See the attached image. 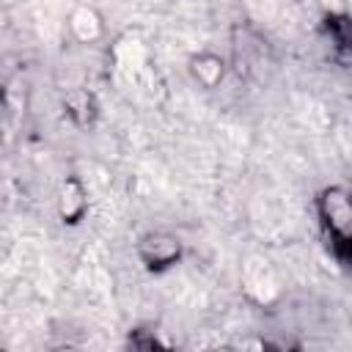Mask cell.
<instances>
[{"label":"cell","instance_id":"cell-2","mask_svg":"<svg viewBox=\"0 0 352 352\" xmlns=\"http://www.w3.org/2000/svg\"><path fill=\"white\" fill-rule=\"evenodd\" d=\"M135 253H138V261H140L148 272L162 275V272L173 270V267L182 261L184 245H182V239H179L176 234L157 228V231H146V234L138 239Z\"/></svg>","mask_w":352,"mask_h":352},{"label":"cell","instance_id":"cell-1","mask_svg":"<svg viewBox=\"0 0 352 352\" xmlns=\"http://www.w3.org/2000/svg\"><path fill=\"white\" fill-rule=\"evenodd\" d=\"M316 214H319V226H322L330 253L336 256L338 264H346L349 261V226H352L349 192L338 184L324 187L316 198Z\"/></svg>","mask_w":352,"mask_h":352},{"label":"cell","instance_id":"cell-5","mask_svg":"<svg viewBox=\"0 0 352 352\" xmlns=\"http://www.w3.org/2000/svg\"><path fill=\"white\" fill-rule=\"evenodd\" d=\"M226 69H228L226 58L217 55V52H212V50H201V52L190 55V60H187L190 77H192L204 91H214V88L226 80Z\"/></svg>","mask_w":352,"mask_h":352},{"label":"cell","instance_id":"cell-4","mask_svg":"<svg viewBox=\"0 0 352 352\" xmlns=\"http://www.w3.org/2000/svg\"><path fill=\"white\" fill-rule=\"evenodd\" d=\"M66 25H69V33H72V38L77 44H96V41L104 38V30H107L104 28V16L94 6H85V3L72 8Z\"/></svg>","mask_w":352,"mask_h":352},{"label":"cell","instance_id":"cell-6","mask_svg":"<svg viewBox=\"0 0 352 352\" xmlns=\"http://www.w3.org/2000/svg\"><path fill=\"white\" fill-rule=\"evenodd\" d=\"M63 113L69 116V121L80 129H88L96 124L99 118V102H96V94L88 91V88H72L66 96H63Z\"/></svg>","mask_w":352,"mask_h":352},{"label":"cell","instance_id":"cell-3","mask_svg":"<svg viewBox=\"0 0 352 352\" xmlns=\"http://www.w3.org/2000/svg\"><path fill=\"white\" fill-rule=\"evenodd\" d=\"M55 209L63 226H80L88 214V190L82 184L80 176L69 173L60 184H58V195H55Z\"/></svg>","mask_w":352,"mask_h":352}]
</instances>
